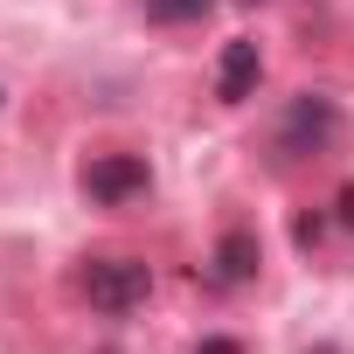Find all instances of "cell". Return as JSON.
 Returning a JSON list of instances; mask_svg holds the SVG:
<instances>
[{
	"label": "cell",
	"instance_id": "obj_1",
	"mask_svg": "<svg viewBox=\"0 0 354 354\" xmlns=\"http://www.w3.org/2000/svg\"><path fill=\"white\" fill-rule=\"evenodd\" d=\"M146 292H153V271L139 264V257H91L84 264V299L97 306V313H132V306H146Z\"/></svg>",
	"mask_w": 354,
	"mask_h": 354
},
{
	"label": "cell",
	"instance_id": "obj_2",
	"mask_svg": "<svg viewBox=\"0 0 354 354\" xmlns=\"http://www.w3.org/2000/svg\"><path fill=\"white\" fill-rule=\"evenodd\" d=\"M326 146H340V104L319 91L292 97V111L278 125V153H326Z\"/></svg>",
	"mask_w": 354,
	"mask_h": 354
},
{
	"label": "cell",
	"instance_id": "obj_3",
	"mask_svg": "<svg viewBox=\"0 0 354 354\" xmlns=\"http://www.w3.org/2000/svg\"><path fill=\"white\" fill-rule=\"evenodd\" d=\"M146 188H153V167H146L139 153H104V160L84 167V195L104 202V209H118V202H132V195H146Z\"/></svg>",
	"mask_w": 354,
	"mask_h": 354
},
{
	"label": "cell",
	"instance_id": "obj_4",
	"mask_svg": "<svg viewBox=\"0 0 354 354\" xmlns=\"http://www.w3.org/2000/svg\"><path fill=\"white\" fill-rule=\"evenodd\" d=\"M257 264H264V250H257V236L250 230H230L223 243H216V257H209V285H250L257 278Z\"/></svg>",
	"mask_w": 354,
	"mask_h": 354
},
{
	"label": "cell",
	"instance_id": "obj_5",
	"mask_svg": "<svg viewBox=\"0 0 354 354\" xmlns=\"http://www.w3.org/2000/svg\"><path fill=\"white\" fill-rule=\"evenodd\" d=\"M257 70H264L257 42H230V49H223V63H216V97H223V104H243V97H250V84H257Z\"/></svg>",
	"mask_w": 354,
	"mask_h": 354
},
{
	"label": "cell",
	"instance_id": "obj_6",
	"mask_svg": "<svg viewBox=\"0 0 354 354\" xmlns=\"http://www.w3.org/2000/svg\"><path fill=\"white\" fill-rule=\"evenodd\" d=\"M202 15H209V0H146V21H167V28L202 21Z\"/></svg>",
	"mask_w": 354,
	"mask_h": 354
},
{
	"label": "cell",
	"instance_id": "obj_7",
	"mask_svg": "<svg viewBox=\"0 0 354 354\" xmlns=\"http://www.w3.org/2000/svg\"><path fill=\"white\" fill-rule=\"evenodd\" d=\"M195 354H243V347H236V340H230V333H216V340H202V347H195Z\"/></svg>",
	"mask_w": 354,
	"mask_h": 354
}]
</instances>
